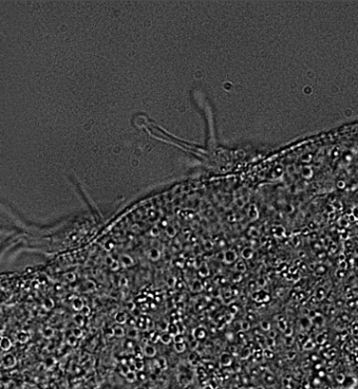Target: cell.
Returning <instances> with one entry per match:
<instances>
[{"mask_svg":"<svg viewBox=\"0 0 358 389\" xmlns=\"http://www.w3.org/2000/svg\"><path fill=\"white\" fill-rule=\"evenodd\" d=\"M237 258H238V256H237V253L234 250H227L223 255V259L226 264H232L234 261H237Z\"/></svg>","mask_w":358,"mask_h":389,"instance_id":"cell-1","label":"cell"},{"mask_svg":"<svg viewBox=\"0 0 358 389\" xmlns=\"http://www.w3.org/2000/svg\"><path fill=\"white\" fill-rule=\"evenodd\" d=\"M120 264H122L124 267H131V266L134 264V261H133V258H131L130 255L123 254V255L120 256Z\"/></svg>","mask_w":358,"mask_h":389,"instance_id":"cell-2","label":"cell"},{"mask_svg":"<svg viewBox=\"0 0 358 389\" xmlns=\"http://www.w3.org/2000/svg\"><path fill=\"white\" fill-rule=\"evenodd\" d=\"M160 255H161V253H160V251L158 249H156V248H152L148 253L149 258H150L151 261H158V259L160 258Z\"/></svg>","mask_w":358,"mask_h":389,"instance_id":"cell-3","label":"cell"},{"mask_svg":"<svg viewBox=\"0 0 358 389\" xmlns=\"http://www.w3.org/2000/svg\"><path fill=\"white\" fill-rule=\"evenodd\" d=\"M128 320V316L124 313V312H120V313L116 314L115 316V321L117 322L118 324H124L127 322Z\"/></svg>","mask_w":358,"mask_h":389,"instance_id":"cell-4","label":"cell"},{"mask_svg":"<svg viewBox=\"0 0 358 389\" xmlns=\"http://www.w3.org/2000/svg\"><path fill=\"white\" fill-rule=\"evenodd\" d=\"M194 336H195V339L201 340V339H203V338H205L206 331L203 329V327H197V329H195Z\"/></svg>","mask_w":358,"mask_h":389,"instance_id":"cell-5","label":"cell"},{"mask_svg":"<svg viewBox=\"0 0 358 389\" xmlns=\"http://www.w3.org/2000/svg\"><path fill=\"white\" fill-rule=\"evenodd\" d=\"M144 353L147 357H154L156 355V349L152 345H146L144 348Z\"/></svg>","mask_w":358,"mask_h":389,"instance_id":"cell-6","label":"cell"},{"mask_svg":"<svg viewBox=\"0 0 358 389\" xmlns=\"http://www.w3.org/2000/svg\"><path fill=\"white\" fill-rule=\"evenodd\" d=\"M112 335L116 336V337H123L125 335V331L120 324L115 325V326L112 329Z\"/></svg>","mask_w":358,"mask_h":389,"instance_id":"cell-7","label":"cell"},{"mask_svg":"<svg viewBox=\"0 0 358 389\" xmlns=\"http://www.w3.org/2000/svg\"><path fill=\"white\" fill-rule=\"evenodd\" d=\"M172 340H173V337L168 333V332H167V333H163L161 336H160V341H161L163 344H169Z\"/></svg>","mask_w":358,"mask_h":389,"instance_id":"cell-8","label":"cell"},{"mask_svg":"<svg viewBox=\"0 0 358 389\" xmlns=\"http://www.w3.org/2000/svg\"><path fill=\"white\" fill-rule=\"evenodd\" d=\"M168 333L170 334L172 337H174V336L178 335L179 331H178V327H177V325H175V324H170V325H169V326H168Z\"/></svg>","mask_w":358,"mask_h":389,"instance_id":"cell-9","label":"cell"},{"mask_svg":"<svg viewBox=\"0 0 358 389\" xmlns=\"http://www.w3.org/2000/svg\"><path fill=\"white\" fill-rule=\"evenodd\" d=\"M230 361H232V359H230V356L228 355V353H224L221 355V359H220L221 364H223V365L226 366V365H228V364H230Z\"/></svg>","mask_w":358,"mask_h":389,"instance_id":"cell-10","label":"cell"},{"mask_svg":"<svg viewBox=\"0 0 358 389\" xmlns=\"http://www.w3.org/2000/svg\"><path fill=\"white\" fill-rule=\"evenodd\" d=\"M174 348L177 353H183L186 348V344L184 342H179V343H175L174 344Z\"/></svg>","mask_w":358,"mask_h":389,"instance_id":"cell-11","label":"cell"},{"mask_svg":"<svg viewBox=\"0 0 358 389\" xmlns=\"http://www.w3.org/2000/svg\"><path fill=\"white\" fill-rule=\"evenodd\" d=\"M252 254H254V251L250 248H245L242 252V258L244 259H249L252 258Z\"/></svg>","mask_w":358,"mask_h":389,"instance_id":"cell-12","label":"cell"},{"mask_svg":"<svg viewBox=\"0 0 358 389\" xmlns=\"http://www.w3.org/2000/svg\"><path fill=\"white\" fill-rule=\"evenodd\" d=\"M236 269L238 270L239 272H244L245 270H246V267H245V264L243 263L242 261H239L238 263H237V267H236Z\"/></svg>","mask_w":358,"mask_h":389,"instance_id":"cell-13","label":"cell"},{"mask_svg":"<svg viewBox=\"0 0 358 389\" xmlns=\"http://www.w3.org/2000/svg\"><path fill=\"white\" fill-rule=\"evenodd\" d=\"M128 336L130 338H136L137 337V329H130L128 332Z\"/></svg>","mask_w":358,"mask_h":389,"instance_id":"cell-14","label":"cell"}]
</instances>
